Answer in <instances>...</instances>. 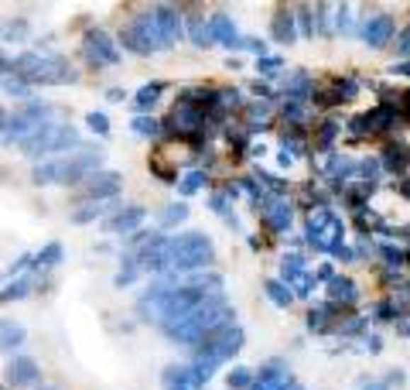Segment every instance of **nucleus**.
<instances>
[{"label": "nucleus", "mask_w": 410, "mask_h": 390, "mask_svg": "<svg viewBox=\"0 0 410 390\" xmlns=\"http://www.w3.org/2000/svg\"><path fill=\"white\" fill-rule=\"evenodd\" d=\"M233 305L222 298V294H215L209 301H202L198 308H192L188 315H181L175 322H168V325H161L164 335L178 342V346H192L195 350L198 342L205 339V335H212L215 329H222V325H233Z\"/></svg>", "instance_id": "f257e3e1"}, {"label": "nucleus", "mask_w": 410, "mask_h": 390, "mask_svg": "<svg viewBox=\"0 0 410 390\" xmlns=\"http://www.w3.org/2000/svg\"><path fill=\"white\" fill-rule=\"evenodd\" d=\"M215 260V243L205 233L198 230H188V233H178L164 240V250H161V274H171V277H181V274H198L205 267H212Z\"/></svg>", "instance_id": "f03ea898"}, {"label": "nucleus", "mask_w": 410, "mask_h": 390, "mask_svg": "<svg viewBox=\"0 0 410 390\" xmlns=\"http://www.w3.org/2000/svg\"><path fill=\"white\" fill-rule=\"evenodd\" d=\"M246 346V332L239 329V325H222V329H215L212 335H205L202 342L195 346V356H192V373H195L198 384H209L215 377V370L222 367V363H229L236 352Z\"/></svg>", "instance_id": "7ed1b4c3"}, {"label": "nucleus", "mask_w": 410, "mask_h": 390, "mask_svg": "<svg viewBox=\"0 0 410 390\" xmlns=\"http://www.w3.org/2000/svg\"><path fill=\"white\" fill-rule=\"evenodd\" d=\"M103 165V155L99 151H76L72 157H59V161H48V165H38L35 168V182L38 185H72V182H86V178L99 172Z\"/></svg>", "instance_id": "20e7f679"}, {"label": "nucleus", "mask_w": 410, "mask_h": 390, "mask_svg": "<svg viewBox=\"0 0 410 390\" xmlns=\"http://www.w3.org/2000/svg\"><path fill=\"white\" fill-rule=\"evenodd\" d=\"M308 247L321 250V254H342L346 250V223L332 213V209H312L308 216Z\"/></svg>", "instance_id": "39448f33"}, {"label": "nucleus", "mask_w": 410, "mask_h": 390, "mask_svg": "<svg viewBox=\"0 0 410 390\" xmlns=\"http://www.w3.org/2000/svg\"><path fill=\"white\" fill-rule=\"evenodd\" d=\"M18 72L31 82H45V86H59V82H76V69L69 65L59 55H21L18 62Z\"/></svg>", "instance_id": "423d86ee"}, {"label": "nucleus", "mask_w": 410, "mask_h": 390, "mask_svg": "<svg viewBox=\"0 0 410 390\" xmlns=\"http://www.w3.org/2000/svg\"><path fill=\"white\" fill-rule=\"evenodd\" d=\"M79 144L76 127L69 123H45L41 130H35L31 137L21 140V151L28 157H38V155H55V151H69Z\"/></svg>", "instance_id": "0eeeda50"}, {"label": "nucleus", "mask_w": 410, "mask_h": 390, "mask_svg": "<svg viewBox=\"0 0 410 390\" xmlns=\"http://www.w3.org/2000/svg\"><path fill=\"white\" fill-rule=\"evenodd\" d=\"M120 45H123L127 52H134V55H151V52H161L164 45H161V35H157L154 14H151V11L137 14V18L120 31Z\"/></svg>", "instance_id": "6e6552de"}, {"label": "nucleus", "mask_w": 410, "mask_h": 390, "mask_svg": "<svg viewBox=\"0 0 410 390\" xmlns=\"http://www.w3.org/2000/svg\"><path fill=\"white\" fill-rule=\"evenodd\" d=\"M254 209L260 213V219L267 223V230H271V233H287V230H291L294 209H291V202H287V199H280V195H263Z\"/></svg>", "instance_id": "1a4fd4ad"}, {"label": "nucleus", "mask_w": 410, "mask_h": 390, "mask_svg": "<svg viewBox=\"0 0 410 390\" xmlns=\"http://www.w3.org/2000/svg\"><path fill=\"white\" fill-rule=\"evenodd\" d=\"M393 127H400V113L393 110V106H376V110H370V113H363V117L349 120V130L352 134H387V130H393Z\"/></svg>", "instance_id": "9d476101"}, {"label": "nucleus", "mask_w": 410, "mask_h": 390, "mask_svg": "<svg viewBox=\"0 0 410 390\" xmlns=\"http://www.w3.org/2000/svg\"><path fill=\"white\" fill-rule=\"evenodd\" d=\"M393 31H397V21H393V14H372V18L363 21L359 38L366 41L370 48H387V45L393 41Z\"/></svg>", "instance_id": "9b49d317"}, {"label": "nucleus", "mask_w": 410, "mask_h": 390, "mask_svg": "<svg viewBox=\"0 0 410 390\" xmlns=\"http://www.w3.org/2000/svg\"><path fill=\"white\" fill-rule=\"evenodd\" d=\"M151 14H154L161 45H164V48H171V45L181 38V31H185V24H181V11L171 7V4H161V7H151Z\"/></svg>", "instance_id": "f8f14e48"}, {"label": "nucleus", "mask_w": 410, "mask_h": 390, "mask_svg": "<svg viewBox=\"0 0 410 390\" xmlns=\"http://www.w3.org/2000/svg\"><path fill=\"white\" fill-rule=\"evenodd\" d=\"M86 59L93 62V65H117L120 62L117 41L110 38L106 31H89L86 35Z\"/></svg>", "instance_id": "ddd939ff"}, {"label": "nucleus", "mask_w": 410, "mask_h": 390, "mask_svg": "<svg viewBox=\"0 0 410 390\" xmlns=\"http://www.w3.org/2000/svg\"><path fill=\"white\" fill-rule=\"evenodd\" d=\"M123 185V175L117 172H93V175L82 182V199H113Z\"/></svg>", "instance_id": "4468645a"}, {"label": "nucleus", "mask_w": 410, "mask_h": 390, "mask_svg": "<svg viewBox=\"0 0 410 390\" xmlns=\"http://www.w3.org/2000/svg\"><path fill=\"white\" fill-rule=\"evenodd\" d=\"M380 168L383 172H390V175H404V172H410V144H404V140H390L383 151H380Z\"/></svg>", "instance_id": "2eb2a0df"}, {"label": "nucleus", "mask_w": 410, "mask_h": 390, "mask_svg": "<svg viewBox=\"0 0 410 390\" xmlns=\"http://www.w3.org/2000/svg\"><path fill=\"white\" fill-rule=\"evenodd\" d=\"M209 38L219 41V45H226L229 52H236V48H239V38H243V35L236 31L233 18L219 11V14H212V18H209Z\"/></svg>", "instance_id": "dca6fc26"}, {"label": "nucleus", "mask_w": 410, "mask_h": 390, "mask_svg": "<svg viewBox=\"0 0 410 390\" xmlns=\"http://www.w3.org/2000/svg\"><path fill=\"white\" fill-rule=\"evenodd\" d=\"M287 380H291L287 367L273 360V363H267V367H260V373H254V384H250V390H280Z\"/></svg>", "instance_id": "f3484780"}, {"label": "nucleus", "mask_w": 410, "mask_h": 390, "mask_svg": "<svg viewBox=\"0 0 410 390\" xmlns=\"http://www.w3.org/2000/svg\"><path fill=\"white\" fill-rule=\"evenodd\" d=\"M329 301L332 305H342V308H352L359 301V288L352 277H342V274H332L329 277Z\"/></svg>", "instance_id": "a211bd4d"}, {"label": "nucleus", "mask_w": 410, "mask_h": 390, "mask_svg": "<svg viewBox=\"0 0 410 390\" xmlns=\"http://www.w3.org/2000/svg\"><path fill=\"white\" fill-rule=\"evenodd\" d=\"M144 209H140V206H127V209H120L117 216H110V219H106V230H110V233H134L137 226H140V223H144Z\"/></svg>", "instance_id": "6ab92c4d"}, {"label": "nucleus", "mask_w": 410, "mask_h": 390, "mask_svg": "<svg viewBox=\"0 0 410 390\" xmlns=\"http://www.w3.org/2000/svg\"><path fill=\"white\" fill-rule=\"evenodd\" d=\"M284 96H287V103H297V106H304V103L314 96L312 76H308V72H294V76L287 79V86H284Z\"/></svg>", "instance_id": "aec40b11"}, {"label": "nucleus", "mask_w": 410, "mask_h": 390, "mask_svg": "<svg viewBox=\"0 0 410 390\" xmlns=\"http://www.w3.org/2000/svg\"><path fill=\"white\" fill-rule=\"evenodd\" d=\"M271 35L273 41H280V45H294L297 41V28H294V11H277L271 21Z\"/></svg>", "instance_id": "412c9836"}, {"label": "nucleus", "mask_w": 410, "mask_h": 390, "mask_svg": "<svg viewBox=\"0 0 410 390\" xmlns=\"http://www.w3.org/2000/svg\"><path fill=\"white\" fill-rule=\"evenodd\" d=\"M164 387L168 390H202L192 367H168L164 370Z\"/></svg>", "instance_id": "4be33fe9"}, {"label": "nucleus", "mask_w": 410, "mask_h": 390, "mask_svg": "<svg viewBox=\"0 0 410 390\" xmlns=\"http://www.w3.org/2000/svg\"><path fill=\"white\" fill-rule=\"evenodd\" d=\"M304 257L301 254H284V260H280V277H277V281H284V284H287V288H291L294 281H297V277H304Z\"/></svg>", "instance_id": "5701e85b"}, {"label": "nucleus", "mask_w": 410, "mask_h": 390, "mask_svg": "<svg viewBox=\"0 0 410 390\" xmlns=\"http://www.w3.org/2000/svg\"><path fill=\"white\" fill-rule=\"evenodd\" d=\"M35 380H38V367H35V360H14V363H11V384H14V387L35 384Z\"/></svg>", "instance_id": "b1692460"}, {"label": "nucleus", "mask_w": 410, "mask_h": 390, "mask_svg": "<svg viewBox=\"0 0 410 390\" xmlns=\"http://www.w3.org/2000/svg\"><path fill=\"white\" fill-rule=\"evenodd\" d=\"M263 294L271 298V301L277 305V308H287V305L294 301V291L287 288V284H284V281H277V277H271V281L263 284Z\"/></svg>", "instance_id": "393cba45"}, {"label": "nucleus", "mask_w": 410, "mask_h": 390, "mask_svg": "<svg viewBox=\"0 0 410 390\" xmlns=\"http://www.w3.org/2000/svg\"><path fill=\"white\" fill-rule=\"evenodd\" d=\"M188 38H192V45H198V48L212 45V38H209V21L202 18V14H188Z\"/></svg>", "instance_id": "a878e982"}, {"label": "nucleus", "mask_w": 410, "mask_h": 390, "mask_svg": "<svg viewBox=\"0 0 410 390\" xmlns=\"http://www.w3.org/2000/svg\"><path fill=\"white\" fill-rule=\"evenodd\" d=\"M24 342V325L18 322H0V350H18Z\"/></svg>", "instance_id": "bb28decb"}, {"label": "nucleus", "mask_w": 410, "mask_h": 390, "mask_svg": "<svg viewBox=\"0 0 410 390\" xmlns=\"http://www.w3.org/2000/svg\"><path fill=\"white\" fill-rule=\"evenodd\" d=\"M161 93H164V82H151V86H140V89H137V96H134L137 110H151L157 99H161Z\"/></svg>", "instance_id": "cd10ccee"}, {"label": "nucleus", "mask_w": 410, "mask_h": 390, "mask_svg": "<svg viewBox=\"0 0 410 390\" xmlns=\"http://www.w3.org/2000/svg\"><path fill=\"white\" fill-rule=\"evenodd\" d=\"M226 384H229V390H250V384H254V370H250V367H233L229 377H226Z\"/></svg>", "instance_id": "c85d7f7f"}, {"label": "nucleus", "mask_w": 410, "mask_h": 390, "mask_svg": "<svg viewBox=\"0 0 410 390\" xmlns=\"http://www.w3.org/2000/svg\"><path fill=\"white\" fill-rule=\"evenodd\" d=\"M205 182H209V175H205V172H188V175L178 182V192H181V195H195Z\"/></svg>", "instance_id": "c756f323"}, {"label": "nucleus", "mask_w": 410, "mask_h": 390, "mask_svg": "<svg viewBox=\"0 0 410 390\" xmlns=\"http://www.w3.org/2000/svg\"><path fill=\"white\" fill-rule=\"evenodd\" d=\"M188 219V206L185 202H175V206H168L164 213H161V226H178V223H185Z\"/></svg>", "instance_id": "7c9ffc66"}, {"label": "nucleus", "mask_w": 410, "mask_h": 390, "mask_svg": "<svg viewBox=\"0 0 410 390\" xmlns=\"http://www.w3.org/2000/svg\"><path fill=\"white\" fill-rule=\"evenodd\" d=\"M137 277H140V267H137L134 257H127V260H123V267H120V274H117V288H130Z\"/></svg>", "instance_id": "2f4dec72"}, {"label": "nucleus", "mask_w": 410, "mask_h": 390, "mask_svg": "<svg viewBox=\"0 0 410 390\" xmlns=\"http://www.w3.org/2000/svg\"><path fill=\"white\" fill-rule=\"evenodd\" d=\"M280 69H284V59H277V55H263V59H256V72L267 79H277L280 76Z\"/></svg>", "instance_id": "473e14b6"}, {"label": "nucleus", "mask_w": 410, "mask_h": 390, "mask_svg": "<svg viewBox=\"0 0 410 390\" xmlns=\"http://www.w3.org/2000/svg\"><path fill=\"white\" fill-rule=\"evenodd\" d=\"M335 134H338V123H335V120H325V123H321V130H318V140H314V144H318V151H329V147H332V140H335Z\"/></svg>", "instance_id": "72a5a7b5"}, {"label": "nucleus", "mask_w": 410, "mask_h": 390, "mask_svg": "<svg viewBox=\"0 0 410 390\" xmlns=\"http://www.w3.org/2000/svg\"><path fill=\"white\" fill-rule=\"evenodd\" d=\"M161 130H164V127H161V120H154V117H137V120H134V134L157 137Z\"/></svg>", "instance_id": "f704fd0d"}, {"label": "nucleus", "mask_w": 410, "mask_h": 390, "mask_svg": "<svg viewBox=\"0 0 410 390\" xmlns=\"http://www.w3.org/2000/svg\"><path fill=\"white\" fill-rule=\"evenodd\" d=\"M294 21L301 24V35H304V38H314V11L312 7H297Z\"/></svg>", "instance_id": "c9c22d12"}, {"label": "nucleus", "mask_w": 410, "mask_h": 390, "mask_svg": "<svg viewBox=\"0 0 410 390\" xmlns=\"http://www.w3.org/2000/svg\"><path fill=\"white\" fill-rule=\"evenodd\" d=\"M380 257H383V264H387V267H400V264L407 260V250H400V247H387V243H383V247H380Z\"/></svg>", "instance_id": "e433bc0d"}, {"label": "nucleus", "mask_w": 410, "mask_h": 390, "mask_svg": "<svg viewBox=\"0 0 410 390\" xmlns=\"http://www.w3.org/2000/svg\"><path fill=\"white\" fill-rule=\"evenodd\" d=\"M59 260H62V243H48L38 254V264H45V267H55Z\"/></svg>", "instance_id": "4c0bfd02"}, {"label": "nucleus", "mask_w": 410, "mask_h": 390, "mask_svg": "<svg viewBox=\"0 0 410 390\" xmlns=\"http://www.w3.org/2000/svg\"><path fill=\"white\" fill-rule=\"evenodd\" d=\"M236 52H254L256 59H263L267 55V41H260V38H239V48Z\"/></svg>", "instance_id": "58836bf2"}, {"label": "nucleus", "mask_w": 410, "mask_h": 390, "mask_svg": "<svg viewBox=\"0 0 410 390\" xmlns=\"http://www.w3.org/2000/svg\"><path fill=\"white\" fill-rule=\"evenodd\" d=\"M335 28H338L342 35H352V31H355V28H352L349 7H335Z\"/></svg>", "instance_id": "ea45409f"}, {"label": "nucleus", "mask_w": 410, "mask_h": 390, "mask_svg": "<svg viewBox=\"0 0 410 390\" xmlns=\"http://www.w3.org/2000/svg\"><path fill=\"white\" fill-rule=\"evenodd\" d=\"M397 315H400V308H397V301H390V298L376 305V318H380V322H393Z\"/></svg>", "instance_id": "a19ab883"}, {"label": "nucleus", "mask_w": 410, "mask_h": 390, "mask_svg": "<svg viewBox=\"0 0 410 390\" xmlns=\"http://www.w3.org/2000/svg\"><path fill=\"white\" fill-rule=\"evenodd\" d=\"M314 284H318V281H314L312 274L297 277V281H294V298H312V288H314Z\"/></svg>", "instance_id": "79ce46f5"}, {"label": "nucleus", "mask_w": 410, "mask_h": 390, "mask_svg": "<svg viewBox=\"0 0 410 390\" xmlns=\"http://www.w3.org/2000/svg\"><path fill=\"white\" fill-rule=\"evenodd\" d=\"M113 206H117V202H110V206H89V209H79V213L72 216V219H76V223H89V219H96V216H103L106 209H113Z\"/></svg>", "instance_id": "37998d69"}, {"label": "nucleus", "mask_w": 410, "mask_h": 390, "mask_svg": "<svg viewBox=\"0 0 410 390\" xmlns=\"http://www.w3.org/2000/svg\"><path fill=\"white\" fill-rule=\"evenodd\" d=\"M212 213H219L222 219H229V223H233V216H229V195H226V192L212 195Z\"/></svg>", "instance_id": "c03bdc74"}, {"label": "nucleus", "mask_w": 410, "mask_h": 390, "mask_svg": "<svg viewBox=\"0 0 410 390\" xmlns=\"http://www.w3.org/2000/svg\"><path fill=\"white\" fill-rule=\"evenodd\" d=\"M86 123H89L96 134H110V120H106V113H89V117H86Z\"/></svg>", "instance_id": "a18cd8bd"}, {"label": "nucleus", "mask_w": 410, "mask_h": 390, "mask_svg": "<svg viewBox=\"0 0 410 390\" xmlns=\"http://www.w3.org/2000/svg\"><path fill=\"white\" fill-rule=\"evenodd\" d=\"M28 288H31V281H18V284H11V291L0 294V301H11V298H24V294H28Z\"/></svg>", "instance_id": "49530a36"}, {"label": "nucleus", "mask_w": 410, "mask_h": 390, "mask_svg": "<svg viewBox=\"0 0 410 390\" xmlns=\"http://www.w3.org/2000/svg\"><path fill=\"white\" fill-rule=\"evenodd\" d=\"M280 113H284V120H291V123H301V117H304V110H301L297 103H284Z\"/></svg>", "instance_id": "de8ad7c7"}, {"label": "nucleus", "mask_w": 410, "mask_h": 390, "mask_svg": "<svg viewBox=\"0 0 410 390\" xmlns=\"http://www.w3.org/2000/svg\"><path fill=\"white\" fill-rule=\"evenodd\" d=\"M397 55H404V59L410 55V24L400 31V38H397Z\"/></svg>", "instance_id": "09e8293b"}, {"label": "nucleus", "mask_w": 410, "mask_h": 390, "mask_svg": "<svg viewBox=\"0 0 410 390\" xmlns=\"http://www.w3.org/2000/svg\"><path fill=\"white\" fill-rule=\"evenodd\" d=\"M393 76H404V79H410V59H404V62H393V69H390Z\"/></svg>", "instance_id": "8fccbe9b"}, {"label": "nucleus", "mask_w": 410, "mask_h": 390, "mask_svg": "<svg viewBox=\"0 0 410 390\" xmlns=\"http://www.w3.org/2000/svg\"><path fill=\"white\" fill-rule=\"evenodd\" d=\"M127 96V93H123V89H110V93H106V99H110V103H120V99Z\"/></svg>", "instance_id": "3c124183"}, {"label": "nucleus", "mask_w": 410, "mask_h": 390, "mask_svg": "<svg viewBox=\"0 0 410 390\" xmlns=\"http://www.w3.org/2000/svg\"><path fill=\"white\" fill-rule=\"evenodd\" d=\"M400 195H404V199H410V178H404V182H400Z\"/></svg>", "instance_id": "603ef678"}, {"label": "nucleus", "mask_w": 410, "mask_h": 390, "mask_svg": "<svg viewBox=\"0 0 410 390\" xmlns=\"http://www.w3.org/2000/svg\"><path fill=\"white\" fill-rule=\"evenodd\" d=\"M397 332H400L404 339H410V322H400V325H397Z\"/></svg>", "instance_id": "864d4df0"}, {"label": "nucleus", "mask_w": 410, "mask_h": 390, "mask_svg": "<svg viewBox=\"0 0 410 390\" xmlns=\"http://www.w3.org/2000/svg\"><path fill=\"white\" fill-rule=\"evenodd\" d=\"M280 390H304V387H301V384H297V380H294V377H291V380H287V384H284V387H280Z\"/></svg>", "instance_id": "5fc2aeb1"}, {"label": "nucleus", "mask_w": 410, "mask_h": 390, "mask_svg": "<svg viewBox=\"0 0 410 390\" xmlns=\"http://www.w3.org/2000/svg\"><path fill=\"white\" fill-rule=\"evenodd\" d=\"M41 390H55V387H41Z\"/></svg>", "instance_id": "6e6d98bb"}, {"label": "nucleus", "mask_w": 410, "mask_h": 390, "mask_svg": "<svg viewBox=\"0 0 410 390\" xmlns=\"http://www.w3.org/2000/svg\"><path fill=\"white\" fill-rule=\"evenodd\" d=\"M370 390H383V387H370Z\"/></svg>", "instance_id": "4d7b16f0"}]
</instances>
